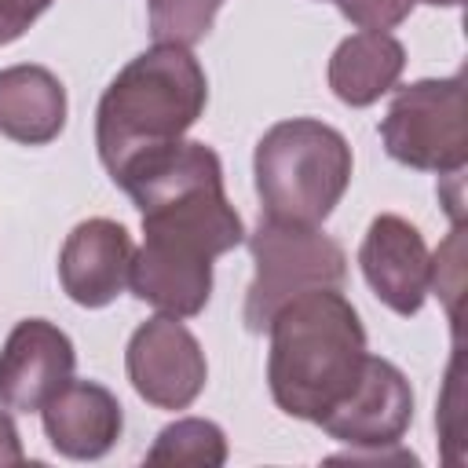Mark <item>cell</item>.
I'll use <instances>...</instances> for the list:
<instances>
[{
    "label": "cell",
    "mask_w": 468,
    "mask_h": 468,
    "mask_svg": "<svg viewBox=\"0 0 468 468\" xmlns=\"http://www.w3.org/2000/svg\"><path fill=\"white\" fill-rule=\"evenodd\" d=\"M413 4L417 0H336L340 15L351 26L366 29V33H388V29H395L413 11Z\"/></svg>",
    "instance_id": "cell-17"
},
{
    "label": "cell",
    "mask_w": 468,
    "mask_h": 468,
    "mask_svg": "<svg viewBox=\"0 0 468 468\" xmlns=\"http://www.w3.org/2000/svg\"><path fill=\"white\" fill-rule=\"evenodd\" d=\"M132 234L106 216L77 223L58 252L62 292L80 307H106L128 289L132 271Z\"/></svg>",
    "instance_id": "cell-11"
},
{
    "label": "cell",
    "mask_w": 468,
    "mask_h": 468,
    "mask_svg": "<svg viewBox=\"0 0 468 468\" xmlns=\"http://www.w3.org/2000/svg\"><path fill=\"white\" fill-rule=\"evenodd\" d=\"M227 0H150V37L157 44L194 48L208 37Z\"/></svg>",
    "instance_id": "cell-16"
},
{
    "label": "cell",
    "mask_w": 468,
    "mask_h": 468,
    "mask_svg": "<svg viewBox=\"0 0 468 468\" xmlns=\"http://www.w3.org/2000/svg\"><path fill=\"white\" fill-rule=\"evenodd\" d=\"M66 128V88L48 66L0 69V135L22 146H48Z\"/></svg>",
    "instance_id": "cell-13"
},
{
    "label": "cell",
    "mask_w": 468,
    "mask_h": 468,
    "mask_svg": "<svg viewBox=\"0 0 468 468\" xmlns=\"http://www.w3.org/2000/svg\"><path fill=\"white\" fill-rule=\"evenodd\" d=\"M410 420H413V388L406 373L380 355H366V369L355 391L329 417H322L318 428L358 453H380L406 435Z\"/></svg>",
    "instance_id": "cell-8"
},
{
    "label": "cell",
    "mask_w": 468,
    "mask_h": 468,
    "mask_svg": "<svg viewBox=\"0 0 468 468\" xmlns=\"http://www.w3.org/2000/svg\"><path fill=\"white\" fill-rule=\"evenodd\" d=\"M333 4H336V0H333Z\"/></svg>",
    "instance_id": "cell-22"
},
{
    "label": "cell",
    "mask_w": 468,
    "mask_h": 468,
    "mask_svg": "<svg viewBox=\"0 0 468 468\" xmlns=\"http://www.w3.org/2000/svg\"><path fill=\"white\" fill-rule=\"evenodd\" d=\"M249 252L256 263L241 311L249 333H263L285 300L307 289H344L347 282V256L322 227L278 223L263 216L249 234Z\"/></svg>",
    "instance_id": "cell-5"
},
{
    "label": "cell",
    "mask_w": 468,
    "mask_h": 468,
    "mask_svg": "<svg viewBox=\"0 0 468 468\" xmlns=\"http://www.w3.org/2000/svg\"><path fill=\"white\" fill-rule=\"evenodd\" d=\"M22 33H26V26H22V22H18V18L0 4V48H4V44H11V40H18Z\"/></svg>",
    "instance_id": "cell-20"
},
{
    "label": "cell",
    "mask_w": 468,
    "mask_h": 468,
    "mask_svg": "<svg viewBox=\"0 0 468 468\" xmlns=\"http://www.w3.org/2000/svg\"><path fill=\"white\" fill-rule=\"evenodd\" d=\"M0 4H4V7H7V11H11V15L29 29V26H33V22H37V18L55 4V0H0Z\"/></svg>",
    "instance_id": "cell-19"
},
{
    "label": "cell",
    "mask_w": 468,
    "mask_h": 468,
    "mask_svg": "<svg viewBox=\"0 0 468 468\" xmlns=\"http://www.w3.org/2000/svg\"><path fill=\"white\" fill-rule=\"evenodd\" d=\"M124 369L135 395L154 410H186L208 380V362L197 336L183 325V318L172 314L146 318L132 333Z\"/></svg>",
    "instance_id": "cell-7"
},
{
    "label": "cell",
    "mask_w": 468,
    "mask_h": 468,
    "mask_svg": "<svg viewBox=\"0 0 468 468\" xmlns=\"http://www.w3.org/2000/svg\"><path fill=\"white\" fill-rule=\"evenodd\" d=\"M351 168V146L333 124L318 117L278 121L260 135L252 154L260 208L278 223L322 227L340 205Z\"/></svg>",
    "instance_id": "cell-4"
},
{
    "label": "cell",
    "mask_w": 468,
    "mask_h": 468,
    "mask_svg": "<svg viewBox=\"0 0 468 468\" xmlns=\"http://www.w3.org/2000/svg\"><path fill=\"white\" fill-rule=\"evenodd\" d=\"M380 143L391 161L453 176L468 165V132H464V77L413 80L395 91L384 121Z\"/></svg>",
    "instance_id": "cell-6"
},
{
    "label": "cell",
    "mask_w": 468,
    "mask_h": 468,
    "mask_svg": "<svg viewBox=\"0 0 468 468\" xmlns=\"http://www.w3.org/2000/svg\"><path fill=\"white\" fill-rule=\"evenodd\" d=\"M406 69V48L391 33H351L329 55V88L344 106H373L388 95Z\"/></svg>",
    "instance_id": "cell-14"
},
{
    "label": "cell",
    "mask_w": 468,
    "mask_h": 468,
    "mask_svg": "<svg viewBox=\"0 0 468 468\" xmlns=\"http://www.w3.org/2000/svg\"><path fill=\"white\" fill-rule=\"evenodd\" d=\"M420 4H431V7H461V0H420Z\"/></svg>",
    "instance_id": "cell-21"
},
{
    "label": "cell",
    "mask_w": 468,
    "mask_h": 468,
    "mask_svg": "<svg viewBox=\"0 0 468 468\" xmlns=\"http://www.w3.org/2000/svg\"><path fill=\"white\" fill-rule=\"evenodd\" d=\"M208 102V80L190 48L154 44L102 91L95 110L99 161L117 179L139 154L183 139Z\"/></svg>",
    "instance_id": "cell-3"
},
{
    "label": "cell",
    "mask_w": 468,
    "mask_h": 468,
    "mask_svg": "<svg viewBox=\"0 0 468 468\" xmlns=\"http://www.w3.org/2000/svg\"><path fill=\"white\" fill-rule=\"evenodd\" d=\"M227 461V435L219 424L205 417H183L157 431L146 450V464H201L219 468Z\"/></svg>",
    "instance_id": "cell-15"
},
{
    "label": "cell",
    "mask_w": 468,
    "mask_h": 468,
    "mask_svg": "<svg viewBox=\"0 0 468 468\" xmlns=\"http://www.w3.org/2000/svg\"><path fill=\"white\" fill-rule=\"evenodd\" d=\"M113 183L143 216L128 289L161 314H201L216 256L245 241V223L223 190L219 154L197 139H176L139 154Z\"/></svg>",
    "instance_id": "cell-1"
},
{
    "label": "cell",
    "mask_w": 468,
    "mask_h": 468,
    "mask_svg": "<svg viewBox=\"0 0 468 468\" xmlns=\"http://www.w3.org/2000/svg\"><path fill=\"white\" fill-rule=\"evenodd\" d=\"M40 424L55 453L69 461H99L117 446L124 431V413L106 384L69 380L44 402Z\"/></svg>",
    "instance_id": "cell-12"
},
{
    "label": "cell",
    "mask_w": 468,
    "mask_h": 468,
    "mask_svg": "<svg viewBox=\"0 0 468 468\" xmlns=\"http://www.w3.org/2000/svg\"><path fill=\"white\" fill-rule=\"evenodd\" d=\"M73 340L48 318H22L0 347V406L37 413L62 384L73 380Z\"/></svg>",
    "instance_id": "cell-10"
},
{
    "label": "cell",
    "mask_w": 468,
    "mask_h": 468,
    "mask_svg": "<svg viewBox=\"0 0 468 468\" xmlns=\"http://www.w3.org/2000/svg\"><path fill=\"white\" fill-rule=\"evenodd\" d=\"M267 384L282 413L318 424L366 369V329L340 289H307L285 300L271 322Z\"/></svg>",
    "instance_id": "cell-2"
},
{
    "label": "cell",
    "mask_w": 468,
    "mask_h": 468,
    "mask_svg": "<svg viewBox=\"0 0 468 468\" xmlns=\"http://www.w3.org/2000/svg\"><path fill=\"white\" fill-rule=\"evenodd\" d=\"M22 461H26V450H22L18 428L7 413H0V464H22Z\"/></svg>",
    "instance_id": "cell-18"
},
{
    "label": "cell",
    "mask_w": 468,
    "mask_h": 468,
    "mask_svg": "<svg viewBox=\"0 0 468 468\" xmlns=\"http://www.w3.org/2000/svg\"><path fill=\"white\" fill-rule=\"evenodd\" d=\"M358 267L373 296L402 318H413L431 292V252L406 216H373L358 245Z\"/></svg>",
    "instance_id": "cell-9"
}]
</instances>
